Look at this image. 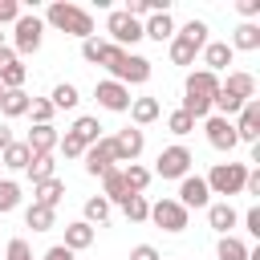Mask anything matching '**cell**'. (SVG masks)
Masks as SVG:
<instances>
[{"label": "cell", "instance_id": "obj_21", "mask_svg": "<svg viewBox=\"0 0 260 260\" xmlns=\"http://www.w3.org/2000/svg\"><path fill=\"white\" fill-rule=\"evenodd\" d=\"M126 195H130V191H126V183H122V167H110V171L102 175V199H106L110 207H114V203L122 207Z\"/></svg>", "mask_w": 260, "mask_h": 260}, {"label": "cell", "instance_id": "obj_24", "mask_svg": "<svg viewBox=\"0 0 260 260\" xmlns=\"http://www.w3.org/2000/svg\"><path fill=\"white\" fill-rule=\"evenodd\" d=\"M61 199H65V179H45V183L32 187V203H41V207H53L57 211Z\"/></svg>", "mask_w": 260, "mask_h": 260}, {"label": "cell", "instance_id": "obj_45", "mask_svg": "<svg viewBox=\"0 0 260 260\" xmlns=\"http://www.w3.org/2000/svg\"><path fill=\"white\" fill-rule=\"evenodd\" d=\"M16 16H20V4L16 0H0V24H16Z\"/></svg>", "mask_w": 260, "mask_h": 260}, {"label": "cell", "instance_id": "obj_47", "mask_svg": "<svg viewBox=\"0 0 260 260\" xmlns=\"http://www.w3.org/2000/svg\"><path fill=\"white\" fill-rule=\"evenodd\" d=\"M236 12H240L244 20H252V16H260V0H240V4H236Z\"/></svg>", "mask_w": 260, "mask_h": 260}, {"label": "cell", "instance_id": "obj_37", "mask_svg": "<svg viewBox=\"0 0 260 260\" xmlns=\"http://www.w3.org/2000/svg\"><path fill=\"white\" fill-rule=\"evenodd\" d=\"M16 207H20V187L12 179H0V215H8Z\"/></svg>", "mask_w": 260, "mask_h": 260}, {"label": "cell", "instance_id": "obj_8", "mask_svg": "<svg viewBox=\"0 0 260 260\" xmlns=\"http://www.w3.org/2000/svg\"><path fill=\"white\" fill-rule=\"evenodd\" d=\"M187 219H191V211L179 207L175 199H158V203H150V223H158V228L171 232V236L187 232Z\"/></svg>", "mask_w": 260, "mask_h": 260}, {"label": "cell", "instance_id": "obj_31", "mask_svg": "<svg viewBox=\"0 0 260 260\" xmlns=\"http://www.w3.org/2000/svg\"><path fill=\"white\" fill-rule=\"evenodd\" d=\"M122 183H126L130 195H142L146 183H150V171H146L142 162H126V167H122Z\"/></svg>", "mask_w": 260, "mask_h": 260}, {"label": "cell", "instance_id": "obj_7", "mask_svg": "<svg viewBox=\"0 0 260 260\" xmlns=\"http://www.w3.org/2000/svg\"><path fill=\"white\" fill-rule=\"evenodd\" d=\"M191 162H195V154L183 142H175V146H162L158 150L150 175H158V179H183V175H191Z\"/></svg>", "mask_w": 260, "mask_h": 260}, {"label": "cell", "instance_id": "obj_50", "mask_svg": "<svg viewBox=\"0 0 260 260\" xmlns=\"http://www.w3.org/2000/svg\"><path fill=\"white\" fill-rule=\"evenodd\" d=\"M8 142H12V130H8V126H4V122H0V150H4V146H8Z\"/></svg>", "mask_w": 260, "mask_h": 260}, {"label": "cell", "instance_id": "obj_41", "mask_svg": "<svg viewBox=\"0 0 260 260\" xmlns=\"http://www.w3.org/2000/svg\"><path fill=\"white\" fill-rule=\"evenodd\" d=\"M57 150H61L65 158H81V154H85V146H81V138H73L69 130H65L61 138H57Z\"/></svg>", "mask_w": 260, "mask_h": 260}, {"label": "cell", "instance_id": "obj_11", "mask_svg": "<svg viewBox=\"0 0 260 260\" xmlns=\"http://www.w3.org/2000/svg\"><path fill=\"white\" fill-rule=\"evenodd\" d=\"M203 130H207V142L215 146V150H236L240 146V138H236V126L228 122V118H219V114H207L203 118Z\"/></svg>", "mask_w": 260, "mask_h": 260}, {"label": "cell", "instance_id": "obj_53", "mask_svg": "<svg viewBox=\"0 0 260 260\" xmlns=\"http://www.w3.org/2000/svg\"><path fill=\"white\" fill-rule=\"evenodd\" d=\"M0 171H4V162H0Z\"/></svg>", "mask_w": 260, "mask_h": 260}, {"label": "cell", "instance_id": "obj_12", "mask_svg": "<svg viewBox=\"0 0 260 260\" xmlns=\"http://www.w3.org/2000/svg\"><path fill=\"white\" fill-rule=\"evenodd\" d=\"M232 126H236V138H240V142H252V146H256V142H260V102H256V98L244 102Z\"/></svg>", "mask_w": 260, "mask_h": 260}, {"label": "cell", "instance_id": "obj_44", "mask_svg": "<svg viewBox=\"0 0 260 260\" xmlns=\"http://www.w3.org/2000/svg\"><path fill=\"white\" fill-rule=\"evenodd\" d=\"M244 228H248V236H256V240H260V207H256V203L244 211Z\"/></svg>", "mask_w": 260, "mask_h": 260}, {"label": "cell", "instance_id": "obj_1", "mask_svg": "<svg viewBox=\"0 0 260 260\" xmlns=\"http://www.w3.org/2000/svg\"><path fill=\"white\" fill-rule=\"evenodd\" d=\"M102 65L110 69V81H122L126 89H130V85L150 81V61H146V57H138V53H130V49L110 45V49H106V57H102Z\"/></svg>", "mask_w": 260, "mask_h": 260}, {"label": "cell", "instance_id": "obj_6", "mask_svg": "<svg viewBox=\"0 0 260 260\" xmlns=\"http://www.w3.org/2000/svg\"><path fill=\"white\" fill-rule=\"evenodd\" d=\"M106 32H110V45L134 49V45L142 41V20H134L126 8H114V12L106 16Z\"/></svg>", "mask_w": 260, "mask_h": 260}, {"label": "cell", "instance_id": "obj_20", "mask_svg": "<svg viewBox=\"0 0 260 260\" xmlns=\"http://www.w3.org/2000/svg\"><path fill=\"white\" fill-rule=\"evenodd\" d=\"M57 126H32L28 130V138H24V146L32 150V154H53L57 150Z\"/></svg>", "mask_w": 260, "mask_h": 260}, {"label": "cell", "instance_id": "obj_42", "mask_svg": "<svg viewBox=\"0 0 260 260\" xmlns=\"http://www.w3.org/2000/svg\"><path fill=\"white\" fill-rule=\"evenodd\" d=\"M4 260H32V248H28V240H8V248H4Z\"/></svg>", "mask_w": 260, "mask_h": 260}, {"label": "cell", "instance_id": "obj_52", "mask_svg": "<svg viewBox=\"0 0 260 260\" xmlns=\"http://www.w3.org/2000/svg\"><path fill=\"white\" fill-rule=\"evenodd\" d=\"M0 98H4V85H0Z\"/></svg>", "mask_w": 260, "mask_h": 260}, {"label": "cell", "instance_id": "obj_23", "mask_svg": "<svg viewBox=\"0 0 260 260\" xmlns=\"http://www.w3.org/2000/svg\"><path fill=\"white\" fill-rule=\"evenodd\" d=\"M203 53V45L199 41H191V37H183V32H175L171 37V61L175 65H195V57Z\"/></svg>", "mask_w": 260, "mask_h": 260}, {"label": "cell", "instance_id": "obj_28", "mask_svg": "<svg viewBox=\"0 0 260 260\" xmlns=\"http://www.w3.org/2000/svg\"><path fill=\"white\" fill-rule=\"evenodd\" d=\"M53 223H57V211H53V207H41V203H28V207H24V228L49 232Z\"/></svg>", "mask_w": 260, "mask_h": 260}, {"label": "cell", "instance_id": "obj_10", "mask_svg": "<svg viewBox=\"0 0 260 260\" xmlns=\"http://www.w3.org/2000/svg\"><path fill=\"white\" fill-rule=\"evenodd\" d=\"M110 142H114V162H138V154H142V146H146V134H142L138 126H126V130H118Z\"/></svg>", "mask_w": 260, "mask_h": 260}, {"label": "cell", "instance_id": "obj_19", "mask_svg": "<svg viewBox=\"0 0 260 260\" xmlns=\"http://www.w3.org/2000/svg\"><path fill=\"white\" fill-rule=\"evenodd\" d=\"M162 118V106H158V98H134L130 102V122L142 130V126H150V122H158Z\"/></svg>", "mask_w": 260, "mask_h": 260}, {"label": "cell", "instance_id": "obj_13", "mask_svg": "<svg viewBox=\"0 0 260 260\" xmlns=\"http://www.w3.org/2000/svg\"><path fill=\"white\" fill-rule=\"evenodd\" d=\"M81 162H85V175H93V179H102L110 167H114V142L110 138H98L93 146H85V154H81Z\"/></svg>", "mask_w": 260, "mask_h": 260}, {"label": "cell", "instance_id": "obj_17", "mask_svg": "<svg viewBox=\"0 0 260 260\" xmlns=\"http://www.w3.org/2000/svg\"><path fill=\"white\" fill-rule=\"evenodd\" d=\"M219 89H228V93L240 98V102H252V98H256V77L244 73V69H232V73L219 81Z\"/></svg>", "mask_w": 260, "mask_h": 260}, {"label": "cell", "instance_id": "obj_15", "mask_svg": "<svg viewBox=\"0 0 260 260\" xmlns=\"http://www.w3.org/2000/svg\"><path fill=\"white\" fill-rule=\"evenodd\" d=\"M207 223H211L219 236H232V228L240 223V211H236L228 199H219V203H207Z\"/></svg>", "mask_w": 260, "mask_h": 260}, {"label": "cell", "instance_id": "obj_18", "mask_svg": "<svg viewBox=\"0 0 260 260\" xmlns=\"http://www.w3.org/2000/svg\"><path fill=\"white\" fill-rule=\"evenodd\" d=\"M142 37H150V41H167L171 45V37H175V16L171 12H154V16H146L142 20Z\"/></svg>", "mask_w": 260, "mask_h": 260}, {"label": "cell", "instance_id": "obj_38", "mask_svg": "<svg viewBox=\"0 0 260 260\" xmlns=\"http://www.w3.org/2000/svg\"><path fill=\"white\" fill-rule=\"evenodd\" d=\"M167 130H171L175 138H183V134H191V130H195V118H191V114H183V110H171V114H167Z\"/></svg>", "mask_w": 260, "mask_h": 260}, {"label": "cell", "instance_id": "obj_36", "mask_svg": "<svg viewBox=\"0 0 260 260\" xmlns=\"http://www.w3.org/2000/svg\"><path fill=\"white\" fill-rule=\"evenodd\" d=\"M53 102L49 98H32L28 102V118H32V126H53Z\"/></svg>", "mask_w": 260, "mask_h": 260}, {"label": "cell", "instance_id": "obj_35", "mask_svg": "<svg viewBox=\"0 0 260 260\" xmlns=\"http://www.w3.org/2000/svg\"><path fill=\"white\" fill-rule=\"evenodd\" d=\"M81 211H85L81 219H85L89 228H98V223H106V219H110V203H106L102 195H93V199H85V207H81Z\"/></svg>", "mask_w": 260, "mask_h": 260}, {"label": "cell", "instance_id": "obj_4", "mask_svg": "<svg viewBox=\"0 0 260 260\" xmlns=\"http://www.w3.org/2000/svg\"><path fill=\"white\" fill-rule=\"evenodd\" d=\"M41 41H45V20L37 12H20L16 24H12V53L16 57H28V53L41 49Z\"/></svg>", "mask_w": 260, "mask_h": 260}, {"label": "cell", "instance_id": "obj_25", "mask_svg": "<svg viewBox=\"0 0 260 260\" xmlns=\"http://www.w3.org/2000/svg\"><path fill=\"white\" fill-rule=\"evenodd\" d=\"M228 45H232V53H236V49H240V53H256V49H260V24L244 20V24L232 32V41H228Z\"/></svg>", "mask_w": 260, "mask_h": 260}, {"label": "cell", "instance_id": "obj_14", "mask_svg": "<svg viewBox=\"0 0 260 260\" xmlns=\"http://www.w3.org/2000/svg\"><path fill=\"white\" fill-rule=\"evenodd\" d=\"M175 203L187 207V211H191V207H207V203H211V191H207V183H203L199 175H183V179H179V199H175Z\"/></svg>", "mask_w": 260, "mask_h": 260}, {"label": "cell", "instance_id": "obj_46", "mask_svg": "<svg viewBox=\"0 0 260 260\" xmlns=\"http://www.w3.org/2000/svg\"><path fill=\"white\" fill-rule=\"evenodd\" d=\"M130 260H162V256H158L154 244H134V248H130Z\"/></svg>", "mask_w": 260, "mask_h": 260}, {"label": "cell", "instance_id": "obj_39", "mask_svg": "<svg viewBox=\"0 0 260 260\" xmlns=\"http://www.w3.org/2000/svg\"><path fill=\"white\" fill-rule=\"evenodd\" d=\"M106 49H110V41H102V37H89V41H81V57H85L89 65H102Z\"/></svg>", "mask_w": 260, "mask_h": 260}, {"label": "cell", "instance_id": "obj_33", "mask_svg": "<svg viewBox=\"0 0 260 260\" xmlns=\"http://www.w3.org/2000/svg\"><path fill=\"white\" fill-rule=\"evenodd\" d=\"M122 215H126L130 223H146V219H150V199H146V195H126Z\"/></svg>", "mask_w": 260, "mask_h": 260}, {"label": "cell", "instance_id": "obj_3", "mask_svg": "<svg viewBox=\"0 0 260 260\" xmlns=\"http://www.w3.org/2000/svg\"><path fill=\"white\" fill-rule=\"evenodd\" d=\"M45 24H53L57 32H69L77 41H89L93 37V16L85 8H77V4H69V0H53L49 12H45Z\"/></svg>", "mask_w": 260, "mask_h": 260}, {"label": "cell", "instance_id": "obj_48", "mask_svg": "<svg viewBox=\"0 0 260 260\" xmlns=\"http://www.w3.org/2000/svg\"><path fill=\"white\" fill-rule=\"evenodd\" d=\"M41 260H73V252H69L65 244H53V248H49V252H45Z\"/></svg>", "mask_w": 260, "mask_h": 260}, {"label": "cell", "instance_id": "obj_26", "mask_svg": "<svg viewBox=\"0 0 260 260\" xmlns=\"http://www.w3.org/2000/svg\"><path fill=\"white\" fill-rule=\"evenodd\" d=\"M24 175L32 179V187L45 183V179H57V158H53V154H32L28 167H24Z\"/></svg>", "mask_w": 260, "mask_h": 260}, {"label": "cell", "instance_id": "obj_32", "mask_svg": "<svg viewBox=\"0 0 260 260\" xmlns=\"http://www.w3.org/2000/svg\"><path fill=\"white\" fill-rule=\"evenodd\" d=\"M215 260H248V244H244L240 236H219Z\"/></svg>", "mask_w": 260, "mask_h": 260}, {"label": "cell", "instance_id": "obj_2", "mask_svg": "<svg viewBox=\"0 0 260 260\" xmlns=\"http://www.w3.org/2000/svg\"><path fill=\"white\" fill-rule=\"evenodd\" d=\"M215 89H219V73H207V69H195V73H187V81H183V114H191L195 122L199 118H207L211 114V98H215Z\"/></svg>", "mask_w": 260, "mask_h": 260}, {"label": "cell", "instance_id": "obj_29", "mask_svg": "<svg viewBox=\"0 0 260 260\" xmlns=\"http://www.w3.org/2000/svg\"><path fill=\"white\" fill-rule=\"evenodd\" d=\"M28 102H32V98H28L24 89H4L0 114H4V118H24V114H28Z\"/></svg>", "mask_w": 260, "mask_h": 260}, {"label": "cell", "instance_id": "obj_43", "mask_svg": "<svg viewBox=\"0 0 260 260\" xmlns=\"http://www.w3.org/2000/svg\"><path fill=\"white\" fill-rule=\"evenodd\" d=\"M175 32H183V37H191V41L207 45V20H187V24H183V28H175Z\"/></svg>", "mask_w": 260, "mask_h": 260}, {"label": "cell", "instance_id": "obj_9", "mask_svg": "<svg viewBox=\"0 0 260 260\" xmlns=\"http://www.w3.org/2000/svg\"><path fill=\"white\" fill-rule=\"evenodd\" d=\"M93 98H98V106H102V110H110V114H126V110H130V102H134V98H130V89H126L122 81H110V77L93 85Z\"/></svg>", "mask_w": 260, "mask_h": 260}, {"label": "cell", "instance_id": "obj_30", "mask_svg": "<svg viewBox=\"0 0 260 260\" xmlns=\"http://www.w3.org/2000/svg\"><path fill=\"white\" fill-rule=\"evenodd\" d=\"M28 158H32V150H28L24 142H16V138L0 150V162H4L8 171H24V167H28Z\"/></svg>", "mask_w": 260, "mask_h": 260}, {"label": "cell", "instance_id": "obj_16", "mask_svg": "<svg viewBox=\"0 0 260 260\" xmlns=\"http://www.w3.org/2000/svg\"><path fill=\"white\" fill-rule=\"evenodd\" d=\"M199 57H203V69H207V73H219V69H228V65H232V57H236V53H232V45H228V41H207Z\"/></svg>", "mask_w": 260, "mask_h": 260}, {"label": "cell", "instance_id": "obj_22", "mask_svg": "<svg viewBox=\"0 0 260 260\" xmlns=\"http://www.w3.org/2000/svg\"><path fill=\"white\" fill-rule=\"evenodd\" d=\"M93 236H98V228H89L85 219L65 223V248H69V252H85V248L93 244Z\"/></svg>", "mask_w": 260, "mask_h": 260}, {"label": "cell", "instance_id": "obj_27", "mask_svg": "<svg viewBox=\"0 0 260 260\" xmlns=\"http://www.w3.org/2000/svg\"><path fill=\"white\" fill-rule=\"evenodd\" d=\"M69 134H73V138H81V146H93V142L102 138V122H98L93 114H81V118L69 126Z\"/></svg>", "mask_w": 260, "mask_h": 260}, {"label": "cell", "instance_id": "obj_51", "mask_svg": "<svg viewBox=\"0 0 260 260\" xmlns=\"http://www.w3.org/2000/svg\"><path fill=\"white\" fill-rule=\"evenodd\" d=\"M0 49H4V32H0Z\"/></svg>", "mask_w": 260, "mask_h": 260}, {"label": "cell", "instance_id": "obj_5", "mask_svg": "<svg viewBox=\"0 0 260 260\" xmlns=\"http://www.w3.org/2000/svg\"><path fill=\"white\" fill-rule=\"evenodd\" d=\"M244 179H248V167L244 162H215L203 183H207L211 195H240L244 191Z\"/></svg>", "mask_w": 260, "mask_h": 260}, {"label": "cell", "instance_id": "obj_40", "mask_svg": "<svg viewBox=\"0 0 260 260\" xmlns=\"http://www.w3.org/2000/svg\"><path fill=\"white\" fill-rule=\"evenodd\" d=\"M24 77H28V69H24L20 61H12V65L0 73V85H4V89H24Z\"/></svg>", "mask_w": 260, "mask_h": 260}, {"label": "cell", "instance_id": "obj_49", "mask_svg": "<svg viewBox=\"0 0 260 260\" xmlns=\"http://www.w3.org/2000/svg\"><path fill=\"white\" fill-rule=\"evenodd\" d=\"M12 61H20V57H16V53H12V49H8V45H4V49H0V73H4V69H8V65H12Z\"/></svg>", "mask_w": 260, "mask_h": 260}, {"label": "cell", "instance_id": "obj_34", "mask_svg": "<svg viewBox=\"0 0 260 260\" xmlns=\"http://www.w3.org/2000/svg\"><path fill=\"white\" fill-rule=\"evenodd\" d=\"M49 102H53V110H73L81 98H77V85H69V81H61V85H53V93H49Z\"/></svg>", "mask_w": 260, "mask_h": 260}]
</instances>
